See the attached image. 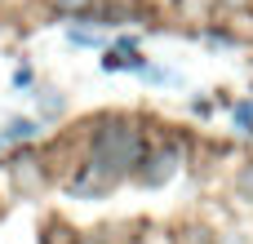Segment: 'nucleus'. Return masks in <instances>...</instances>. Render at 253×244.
<instances>
[{"instance_id":"nucleus-1","label":"nucleus","mask_w":253,"mask_h":244,"mask_svg":"<svg viewBox=\"0 0 253 244\" xmlns=\"http://www.w3.org/2000/svg\"><path fill=\"white\" fill-rule=\"evenodd\" d=\"M142 160V133L125 120H102L93 129V142H89V173L102 178L107 187L125 173H133V164Z\"/></svg>"},{"instance_id":"nucleus-2","label":"nucleus","mask_w":253,"mask_h":244,"mask_svg":"<svg viewBox=\"0 0 253 244\" xmlns=\"http://www.w3.org/2000/svg\"><path fill=\"white\" fill-rule=\"evenodd\" d=\"M178 160H182V151H178V147H165V151H156V156L147 160L151 169H142V173H138V182H142V187H165V182L173 178Z\"/></svg>"},{"instance_id":"nucleus-3","label":"nucleus","mask_w":253,"mask_h":244,"mask_svg":"<svg viewBox=\"0 0 253 244\" xmlns=\"http://www.w3.org/2000/svg\"><path fill=\"white\" fill-rule=\"evenodd\" d=\"M125 67H142V58H138V49H133L129 40H125L116 53H107V58H102V71H125Z\"/></svg>"},{"instance_id":"nucleus-4","label":"nucleus","mask_w":253,"mask_h":244,"mask_svg":"<svg viewBox=\"0 0 253 244\" xmlns=\"http://www.w3.org/2000/svg\"><path fill=\"white\" fill-rule=\"evenodd\" d=\"M36 133H40L36 120H9V129L0 133V142H27V138H36Z\"/></svg>"},{"instance_id":"nucleus-5","label":"nucleus","mask_w":253,"mask_h":244,"mask_svg":"<svg viewBox=\"0 0 253 244\" xmlns=\"http://www.w3.org/2000/svg\"><path fill=\"white\" fill-rule=\"evenodd\" d=\"M67 40H71V44H98V36H93V31H76V27L67 31Z\"/></svg>"},{"instance_id":"nucleus-6","label":"nucleus","mask_w":253,"mask_h":244,"mask_svg":"<svg viewBox=\"0 0 253 244\" xmlns=\"http://www.w3.org/2000/svg\"><path fill=\"white\" fill-rule=\"evenodd\" d=\"M58 111H62V98L53 89H44V116H58Z\"/></svg>"},{"instance_id":"nucleus-7","label":"nucleus","mask_w":253,"mask_h":244,"mask_svg":"<svg viewBox=\"0 0 253 244\" xmlns=\"http://www.w3.org/2000/svg\"><path fill=\"white\" fill-rule=\"evenodd\" d=\"M236 120L249 129V124H253V102H240V107H236Z\"/></svg>"},{"instance_id":"nucleus-8","label":"nucleus","mask_w":253,"mask_h":244,"mask_svg":"<svg viewBox=\"0 0 253 244\" xmlns=\"http://www.w3.org/2000/svg\"><path fill=\"white\" fill-rule=\"evenodd\" d=\"M58 4H62V9H84L89 0H58Z\"/></svg>"}]
</instances>
